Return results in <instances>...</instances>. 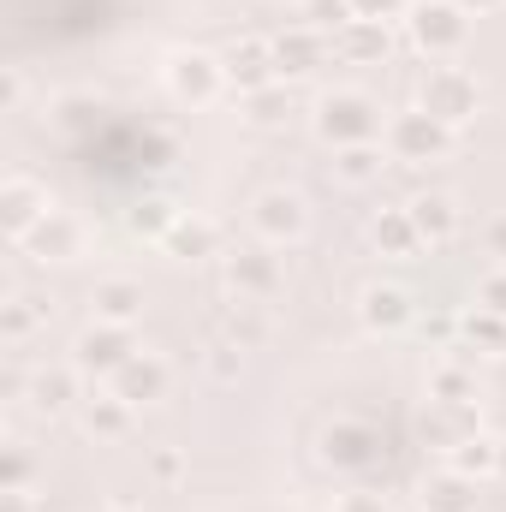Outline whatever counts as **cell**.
I'll list each match as a JSON object with an SVG mask.
<instances>
[{
    "mask_svg": "<svg viewBox=\"0 0 506 512\" xmlns=\"http://www.w3.org/2000/svg\"><path fill=\"white\" fill-rule=\"evenodd\" d=\"M316 131H322V143H334V149L376 143L381 108L364 96V90H334V96H322V102H316Z\"/></svg>",
    "mask_w": 506,
    "mask_h": 512,
    "instance_id": "6da1fadb",
    "label": "cell"
},
{
    "mask_svg": "<svg viewBox=\"0 0 506 512\" xmlns=\"http://www.w3.org/2000/svg\"><path fill=\"white\" fill-rule=\"evenodd\" d=\"M477 102H483V90H477V78H471L465 66H429V72H423L417 108H423V114H435L447 131L465 126V120L477 114Z\"/></svg>",
    "mask_w": 506,
    "mask_h": 512,
    "instance_id": "7a4b0ae2",
    "label": "cell"
},
{
    "mask_svg": "<svg viewBox=\"0 0 506 512\" xmlns=\"http://www.w3.org/2000/svg\"><path fill=\"white\" fill-rule=\"evenodd\" d=\"M381 143H387V155H393V161L423 167V161H441V155L453 149V131L441 126L435 114H423V108H405V114H393V120H387Z\"/></svg>",
    "mask_w": 506,
    "mask_h": 512,
    "instance_id": "3957f363",
    "label": "cell"
},
{
    "mask_svg": "<svg viewBox=\"0 0 506 512\" xmlns=\"http://www.w3.org/2000/svg\"><path fill=\"white\" fill-rule=\"evenodd\" d=\"M405 30H411V42H417L429 60H453V54L471 42V12H459L453 0H423V6H411Z\"/></svg>",
    "mask_w": 506,
    "mask_h": 512,
    "instance_id": "277c9868",
    "label": "cell"
},
{
    "mask_svg": "<svg viewBox=\"0 0 506 512\" xmlns=\"http://www.w3.org/2000/svg\"><path fill=\"white\" fill-rule=\"evenodd\" d=\"M131 358H137V340H131V328H120V322H90V328L72 340V370H78V376L114 382Z\"/></svg>",
    "mask_w": 506,
    "mask_h": 512,
    "instance_id": "5b68a950",
    "label": "cell"
},
{
    "mask_svg": "<svg viewBox=\"0 0 506 512\" xmlns=\"http://www.w3.org/2000/svg\"><path fill=\"white\" fill-rule=\"evenodd\" d=\"M167 90H173L179 102H191V108H209V102L227 90V66H221V54L179 48V54L167 60Z\"/></svg>",
    "mask_w": 506,
    "mask_h": 512,
    "instance_id": "8992f818",
    "label": "cell"
},
{
    "mask_svg": "<svg viewBox=\"0 0 506 512\" xmlns=\"http://www.w3.org/2000/svg\"><path fill=\"white\" fill-rule=\"evenodd\" d=\"M221 268H227V286H233L239 298L268 304V298L280 292V256H274V245H239V251L221 256Z\"/></svg>",
    "mask_w": 506,
    "mask_h": 512,
    "instance_id": "52a82bcc",
    "label": "cell"
},
{
    "mask_svg": "<svg viewBox=\"0 0 506 512\" xmlns=\"http://www.w3.org/2000/svg\"><path fill=\"white\" fill-rule=\"evenodd\" d=\"M251 227L262 245H298L304 227H310V209H304L298 191H262L251 209Z\"/></svg>",
    "mask_w": 506,
    "mask_h": 512,
    "instance_id": "ba28073f",
    "label": "cell"
},
{
    "mask_svg": "<svg viewBox=\"0 0 506 512\" xmlns=\"http://www.w3.org/2000/svg\"><path fill=\"white\" fill-rule=\"evenodd\" d=\"M48 215H54V197H48V191H42L36 179L12 173V179L0 185V227H6V233H12L18 245H24V239H30V233H36V227H42Z\"/></svg>",
    "mask_w": 506,
    "mask_h": 512,
    "instance_id": "9c48e42d",
    "label": "cell"
},
{
    "mask_svg": "<svg viewBox=\"0 0 506 512\" xmlns=\"http://www.w3.org/2000/svg\"><path fill=\"white\" fill-rule=\"evenodd\" d=\"M221 66H227V84H239V96L280 84V72H274V42H262V36H239V42L221 54Z\"/></svg>",
    "mask_w": 506,
    "mask_h": 512,
    "instance_id": "30bf717a",
    "label": "cell"
},
{
    "mask_svg": "<svg viewBox=\"0 0 506 512\" xmlns=\"http://www.w3.org/2000/svg\"><path fill=\"white\" fill-rule=\"evenodd\" d=\"M322 60H328V30L292 24V30L274 36V72H280V78H310Z\"/></svg>",
    "mask_w": 506,
    "mask_h": 512,
    "instance_id": "8fae6325",
    "label": "cell"
},
{
    "mask_svg": "<svg viewBox=\"0 0 506 512\" xmlns=\"http://www.w3.org/2000/svg\"><path fill=\"white\" fill-rule=\"evenodd\" d=\"M322 459L334 465V471H370L381 459V447H376V429H364V423H328L322 429Z\"/></svg>",
    "mask_w": 506,
    "mask_h": 512,
    "instance_id": "7c38bea8",
    "label": "cell"
},
{
    "mask_svg": "<svg viewBox=\"0 0 506 512\" xmlns=\"http://www.w3.org/2000/svg\"><path fill=\"white\" fill-rule=\"evenodd\" d=\"M358 316H364L376 334H399V328L417 316V304H411V292H405V286L376 280V286H364V298H358Z\"/></svg>",
    "mask_w": 506,
    "mask_h": 512,
    "instance_id": "4fadbf2b",
    "label": "cell"
},
{
    "mask_svg": "<svg viewBox=\"0 0 506 512\" xmlns=\"http://www.w3.org/2000/svg\"><path fill=\"white\" fill-rule=\"evenodd\" d=\"M90 310H96V322H120V328H131V322L143 316V286H137L131 274H108V280L90 286Z\"/></svg>",
    "mask_w": 506,
    "mask_h": 512,
    "instance_id": "5bb4252c",
    "label": "cell"
},
{
    "mask_svg": "<svg viewBox=\"0 0 506 512\" xmlns=\"http://www.w3.org/2000/svg\"><path fill=\"white\" fill-rule=\"evenodd\" d=\"M417 507L423 512H477V483L465 471H429L423 489H417Z\"/></svg>",
    "mask_w": 506,
    "mask_h": 512,
    "instance_id": "9a60e30c",
    "label": "cell"
},
{
    "mask_svg": "<svg viewBox=\"0 0 506 512\" xmlns=\"http://www.w3.org/2000/svg\"><path fill=\"white\" fill-rule=\"evenodd\" d=\"M24 245H30V256H42V262H78V256H84V227H78L72 215H60V209H54V215H48Z\"/></svg>",
    "mask_w": 506,
    "mask_h": 512,
    "instance_id": "2e32d148",
    "label": "cell"
},
{
    "mask_svg": "<svg viewBox=\"0 0 506 512\" xmlns=\"http://www.w3.org/2000/svg\"><path fill=\"white\" fill-rule=\"evenodd\" d=\"M405 209H411V221H417L423 245H447V239L459 233V203H453L447 191H417Z\"/></svg>",
    "mask_w": 506,
    "mask_h": 512,
    "instance_id": "e0dca14e",
    "label": "cell"
},
{
    "mask_svg": "<svg viewBox=\"0 0 506 512\" xmlns=\"http://www.w3.org/2000/svg\"><path fill=\"white\" fill-rule=\"evenodd\" d=\"M370 245H376L381 256H393V262H405V256L423 251V233H417L411 209H381L376 221H370Z\"/></svg>",
    "mask_w": 506,
    "mask_h": 512,
    "instance_id": "ac0fdd59",
    "label": "cell"
},
{
    "mask_svg": "<svg viewBox=\"0 0 506 512\" xmlns=\"http://www.w3.org/2000/svg\"><path fill=\"white\" fill-rule=\"evenodd\" d=\"M114 393H120L126 405H155V399L167 393V364H161V358H149V352H137L126 370L114 376Z\"/></svg>",
    "mask_w": 506,
    "mask_h": 512,
    "instance_id": "d6986e66",
    "label": "cell"
},
{
    "mask_svg": "<svg viewBox=\"0 0 506 512\" xmlns=\"http://www.w3.org/2000/svg\"><path fill=\"white\" fill-rule=\"evenodd\" d=\"M334 54L352 60V66L381 60V54H387V24H381V18H352V24H340V30H334Z\"/></svg>",
    "mask_w": 506,
    "mask_h": 512,
    "instance_id": "ffe728a7",
    "label": "cell"
},
{
    "mask_svg": "<svg viewBox=\"0 0 506 512\" xmlns=\"http://www.w3.org/2000/svg\"><path fill=\"white\" fill-rule=\"evenodd\" d=\"M387 161H393L387 143H352V149H334V179L352 185V191H358V185H376L381 173H387Z\"/></svg>",
    "mask_w": 506,
    "mask_h": 512,
    "instance_id": "44dd1931",
    "label": "cell"
},
{
    "mask_svg": "<svg viewBox=\"0 0 506 512\" xmlns=\"http://www.w3.org/2000/svg\"><path fill=\"white\" fill-rule=\"evenodd\" d=\"M48 322V304L36 298V292H12L6 304H0V340L6 346H24V340H36V328Z\"/></svg>",
    "mask_w": 506,
    "mask_h": 512,
    "instance_id": "7402d4cb",
    "label": "cell"
},
{
    "mask_svg": "<svg viewBox=\"0 0 506 512\" xmlns=\"http://www.w3.org/2000/svg\"><path fill=\"white\" fill-rule=\"evenodd\" d=\"M447 465L453 471H465L471 483H483V477H501V441L495 435H465V441H453V453H447Z\"/></svg>",
    "mask_w": 506,
    "mask_h": 512,
    "instance_id": "603a6c76",
    "label": "cell"
},
{
    "mask_svg": "<svg viewBox=\"0 0 506 512\" xmlns=\"http://www.w3.org/2000/svg\"><path fill=\"white\" fill-rule=\"evenodd\" d=\"M24 399H30V411L60 417V411L78 399V370H36V376H30V387H24Z\"/></svg>",
    "mask_w": 506,
    "mask_h": 512,
    "instance_id": "cb8c5ba5",
    "label": "cell"
},
{
    "mask_svg": "<svg viewBox=\"0 0 506 512\" xmlns=\"http://www.w3.org/2000/svg\"><path fill=\"white\" fill-rule=\"evenodd\" d=\"M131 411H137V405H126L114 387H108V393H90V399H84V429H90L96 441H120L131 429Z\"/></svg>",
    "mask_w": 506,
    "mask_h": 512,
    "instance_id": "d4e9b609",
    "label": "cell"
},
{
    "mask_svg": "<svg viewBox=\"0 0 506 512\" xmlns=\"http://www.w3.org/2000/svg\"><path fill=\"white\" fill-rule=\"evenodd\" d=\"M173 256H185V262H197V256H215V245H221V233L203 221V215H179L173 227H167V239H161Z\"/></svg>",
    "mask_w": 506,
    "mask_h": 512,
    "instance_id": "484cf974",
    "label": "cell"
},
{
    "mask_svg": "<svg viewBox=\"0 0 506 512\" xmlns=\"http://www.w3.org/2000/svg\"><path fill=\"white\" fill-rule=\"evenodd\" d=\"M459 340L477 346V352H489V358H501L506 352V316H495V310H465L459 316Z\"/></svg>",
    "mask_w": 506,
    "mask_h": 512,
    "instance_id": "4316f807",
    "label": "cell"
},
{
    "mask_svg": "<svg viewBox=\"0 0 506 512\" xmlns=\"http://www.w3.org/2000/svg\"><path fill=\"white\" fill-rule=\"evenodd\" d=\"M429 399H441V405H477V376L453 358V364H435L429 370Z\"/></svg>",
    "mask_w": 506,
    "mask_h": 512,
    "instance_id": "83f0119b",
    "label": "cell"
},
{
    "mask_svg": "<svg viewBox=\"0 0 506 512\" xmlns=\"http://www.w3.org/2000/svg\"><path fill=\"white\" fill-rule=\"evenodd\" d=\"M233 346H245V352H256L262 340H268V316H262V304L256 298H239L233 310H227V328H221Z\"/></svg>",
    "mask_w": 506,
    "mask_h": 512,
    "instance_id": "f1b7e54d",
    "label": "cell"
},
{
    "mask_svg": "<svg viewBox=\"0 0 506 512\" xmlns=\"http://www.w3.org/2000/svg\"><path fill=\"white\" fill-rule=\"evenodd\" d=\"M203 364H209V376H215L221 387H233L239 376H245V346H233V340L221 334V340L209 346V358H203Z\"/></svg>",
    "mask_w": 506,
    "mask_h": 512,
    "instance_id": "f546056e",
    "label": "cell"
},
{
    "mask_svg": "<svg viewBox=\"0 0 506 512\" xmlns=\"http://www.w3.org/2000/svg\"><path fill=\"white\" fill-rule=\"evenodd\" d=\"M245 102H251V126H280V120L292 114V96H286L280 84H268V90H251Z\"/></svg>",
    "mask_w": 506,
    "mask_h": 512,
    "instance_id": "4dcf8cb0",
    "label": "cell"
},
{
    "mask_svg": "<svg viewBox=\"0 0 506 512\" xmlns=\"http://www.w3.org/2000/svg\"><path fill=\"white\" fill-rule=\"evenodd\" d=\"M0 489H36V459L24 441L6 447V465H0Z\"/></svg>",
    "mask_w": 506,
    "mask_h": 512,
    "instance_id": "1f68e13d",
    "label": "cell"
},
{
    "mask_svg": "<svg viewBox=\"0 0 506 512\" xmlns=\"http://www.w3.org/2000/svg\"><path fill=\"white\" fill-rule=\"evenodd\" d=\"M304 18L316 30H340V24H352V0H304Z\"/></svg>",
    "mask_w": 506,
    "mask_h": 512,
    "instance_id": "d6a6232c",
    "label": "cell"
},
{
    "mask_svg": "<svg viewBox=\"0 0 506 512\" xmlns=\"http://www.w3.org/2000/svg\"><path fill=\"white\" fill-rule=\"evenodd\" d=\"M477 310H495V316H506V268H489V274L477 280Z\"/></svg>",
    "mask_w": 506,
    "mask_h": 512,
    "instance_id": "836d02e7",
    "label": "cell"
},
{
    "mask_svg": "<svg viewBox=\"0 0 506 512\" xmlns=\"http://www.w3.org/2000/svg\"><path fill=\"white\" fill-rule=\"evenodd\" d=\"M334 512H387V495H376V489H346L334 501Z\"/></svg>",
    "mask_w": 506,
    "mask_h": 512,
    "instance_id": "e575fe53",
    "label": "cell"
},
{
    "mask_svg": "<svg viewBox=\"0 0 506 512\" xmlns=\"http://www.w3.org/2000/svg\"><path fill=\"white\" fill-rule=\"evenodd\" d=\"M399 12H405V0H352V18H381V24H387V18H399Z\"/></svg>",
    "mask_w": 506,
    "mask_h": 512,
    "instance_id": "d590c367",
    "label": "cell"
},
{
    "mask_svg": "<svg viewBox=\"0 0 506 512\" xmlns=\"http://www.w3.org/2000/svg\"><path fill=\"white\" fill-rule=\"evenodd\" d=\"M84 120H90V102H84V96H60V126L84 131Z\"/></svg>",
    "mask_w": 506,
    "mask_h": 512,
    "instance_id": "8d00e7d4",
    "label": "cell"
},
{
    "mask_svg": "<svg viewBox=\"0 0 506 512\" xmlns=\"http://www.w3.org/2000/svg\"><path fill=\"white\" fill-rule=\"evenodd\" d=\"M483 251H489V256L506 268V215H495V221L483 227Z\"/></svg>",
    "mask_w": 506,
    "mask_h": 512,
    "instance_id": "74e56055",
    "label": "cell"
},
{
    "mask_svg": "<svg viewBox=\"0 0 506 512\" xmlns=\"http://www.w3.org/2000/svg\"><path fill=\"white\" fill-rule=\"evenodd\" d=\"M149 471H155V483H179V471H185V459H179V453L167 447V453H155V459H149Z\"/></svg>",
    "mask_w": 506,
    "mask_h": 512,
    "instance_id": "f35d334b",
    "label": "cell"
},
{
    "mask_svg": "<svg viewBox=\"0 0 506 512\" xmlns=\"http://www.w3.org/2000/svg\"><path fill=\"white\" fill-rule=\"evenodd\" d=\"M0 512H42L36 489H0Z\"/></svg>",
    "mask_w": 506,
    "mask_h": 512,
    "instance_id": "ab89813d",
    "label": "cell"
},
{
    "mask_svg": "<svg viewBox=\"0 0 506 512\" xmlns=\"http://www.w3.org/2000/svg\"><path fill=\"white\" fill-rule=\"evenodd\" d=\"M18 102H24V72H6V78H0V108L18 114Z\"/></svg>",
    "mask_w": 506,
    "mask_h": 512,
    "instance_id": "60d3db41",
    "label": "cell"
},
{
    "mask_svg": "<svg viewBox=\"0 0 506 512\" xmlns=\"http://www.w3.org/2000/svg\"><path fill=\"white\" fill-rule=\"evenodd\" d=\"M459 12H495V6H506V0H453Z\"/></svg>",
    "mask_w": 506,
    "mask_h": 512,
    "instance_id": "b9f144b4",
    "label": "cell"
},
{
    "mask_svg": "<svg viewBox=\"0 0 506 512\" xmlns=\"http://www.w3.org/2000/svg\"><path fill=\"white\" fill-rule=\"evenodd\" d=\"M108 512H137V507H126V501H114V507H108Z\"/></svg>",
    "mask_w": 506,
    "mask_h": 512,
    "instance_id": "7bdbcfd3",
    "label": "cell"
},
{
    "mask_svg": "<svg viewBox=\"0 0 506 512\" xmlns=\"http://www.w3.org/2000/svg\"><path fill=\"white\" fill-rule=\"evenodd\" d=\"M501 483H506V441H501Z\"/></svg>",
    "mask_w": 506,
    "mask_h": 512,
    "instance_id": "ee69618b",
    "label": "cell"
},
{
    "mask_svg": "<svg viewBox=\"0 0 506 512\" xmlns=\"http://www.w3.org/2000/svg\"><path fill=\"white\" fill-rule=\"evenodd\" d=\"M274 6H304V0H274Z\"/></svg>",
    "mask_w": 506,
    "mask_h": 512,
    "instance_id": "f6af8a7d",
    "label": "cell"
}]
</instances>
